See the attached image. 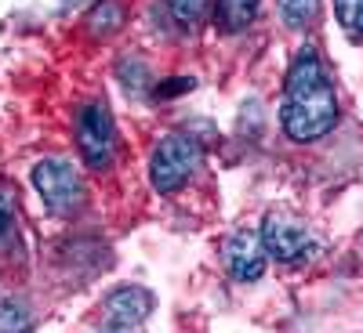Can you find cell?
I'll return each instance as SVG.
<instances>
[{"instance_id": "cell-3", "label": "cell", "mask_w": 363, "mask_h": 333, "mask_svg": "<svg viewBox=\"0 0 363 333\" xmlns=\"http://www.w3.org/2000/svg\"><path fill=\"white\" fill-rule=\"evenodd\" d=\"M33 185H37L44 206L55 210V214H73V210L84 206V181H80L77 167L58 156H48L33 167Z\"/></svg>"}, {"instance_id": "cell-10", "label": "cell", "mask_w": 363, "mask_h": 333, "mask_svg": "<svg viewBox=\"0 0 363 333\" xmlns=\"http://www.w3.org/2000/svg\"><path fill=\"white\" fill-rule=\"evenodd\" d=\"M84 22H87L91 33L109 37V33H116V29H120V22H124V11H120V4H113V0H102L99 8H91V11H87Z\"/></svg>"}, {"instance_id": "cell-1", "label": "cell", "mask_w": 363, "mask_h": 333, "mask_svg": "<svg viewBox=\"0 0 363 333\" xmlns=\"http://www.w3.org/2000/svg\"><path fill=\"white\" fill-rule=\"evenodd\" d=\"M280 124L291 141H320L338 124V95L327 80L316 47H298L294 62L284 80V112Z\"/></svg>"}, {"instance_id": "cell-7", "label": "cell", "mask_w": 363, "mask_h": 333, "mask_svg": "<svg viewBox=\"0 0 363 333\" xmlns=\"http://www.w3.org/2000/svg\"><path fill=\"white\" fill-rule=\"evenodd\" d=\"M106 312L113 322H131V326H142L153 312V293L145 286H120L106 297Z\"/></svg>"}, {"instance_id": "cell-14", "label": "cell", "mask_w": 363, "mask_h": 333, "mask_svg": "<svg viewBox=\"0 0 363 333\" xmlns=\"http://www.w3.org/2000/svg\"><path fill=\"white\" fill-rule=\"evenodd\" d=\"M15 239V199L0 192V250H8Z\"/></svg>"}, {"instance_id": "cell-2", "label": "cell", "mask_w": 363, "mask_h": 333, "mask_svg": "<svg viewBox=\"0 0 363 333\" xmlns=\"http://www.w3.org/2000/svg\"><path fill=\"white\" fill-rule=\"evenodd\" d=\"M200 160H203V148L193 134H167L149 156V185L160 196L178 192L196 174Z\"/></svg>"}, {"instance_id": "cell-16", "label": "cell", "mask_w": 363, "mask_h": 333, "mask_svg": "<svg viewBox=\"0 0 363 333\" xmlns=\"http://www.w3.org/2000/svg\"><path fill=\"white\" fill-rule=\"evenodd\" d=\"M102 333H142L138 326H131V322H109Z\"/></svg>"}, {"instance_id": "cell-9", "label": "cell", "mask_w": 363, "mask_h": 333, "mask_svg": "<svg viewBox=\"0 0 363 333\" xmlns=\"http://www.w3.org/2000/svg\"><path fill=\"white\" fill-rule=\"evenodd\" d=\"M0 333H33V312L26 300H0Z\"/></svg>"}, {"instance_id": "cell-5", "label": "cell", "mask_w": 363, "mask_h": 333, "mask_svg": "<svg viewBox=\"0 0 363 333\" xmlns=\"http://www.w3.org/2000/svg\"><path fill=\"white\" fill-rule=\"evenodd\" d=\"M262 247L277 261H301L313 254V235L306 225L287 221V218H269L262 225Z\"/></svg>"}, {"instance_id": "cell-8", "label": "cell", "mask_w": 363, "mask_h": 333, "mask_svg": "<svg viewBox=\"0 0 363 333\" xmlns=\"http://www.w3.org/2000/svg\"><path fill=\"white\" fill-rule=\"evenodd\" d=\"M262 0H218L215 4V25L225 29V33H240L258 18Z\"/></svg>"}, {"instance_id": "cell-12", "label": "cell", "mask_w": 363, "mask_h": 333, "mask_svg": "<svg viewBox=\"0 0 363 333\" xmlns=\"http://www.w3.org/2000/svg\"><path fill=\"white\" fill-rule=\"evenodd\" d=\"M335 15L349 37L363 40V0H335Z\"/></svg>"}, {"instance_id": "cell-11", "label": "cell", "mask_w": 363, "mask_h": 333, "mask_svg": "<svg viewBox=\"0 0 363 333\" xmlns=\"http://www.w3.org/2000/svg\"><path fill=\"white\" fill-rule=\"evenodd\" d=\"M277 8H280V18L291 29H301L320 15V0H277Z\"/></svg>"}, {"instance_id": "cell-13", "label": "cell", "mask_w": 363, "mask_h": 333, "mask_svg": "<svg viewBox=\"0 0 363 333\" xmlns=\"http://www.w3.org/2000/svg\"><path fill=\"white\" fill-rule=\"evenodd\" d=\"M164 4H167V11L174 15V22H182V25H196V22L203 18V11H207L211 0H164Z\"/></svg>"}, {"instance_id": "cell-6", "label": "cell", "mask_w": 363, "mask_h": 333, "mask_svg": "<svg viewBox=\"0 0 363 333\" xmlns=\"http://www.w3.org/2000/svg\"><path fill=\"white\" fill-rule=\"evenodd\" d=\"M222 257L236 283H255L265 271V247H262V235L255 232H233L222 247Z\"/></svg>"}, {"instance_id": "cell-15", "label": "cell", "mask_w": 363, "mask_h": 333, "mask_svg": "<svg viewBox=\"0 0 363 333\" xmlns=\"http://www.w3.org/2000/svg\"><path fill=\"white\" fill-rule=\"evenodd\" d=\"M189 87H193L189 76H174V83H160V87H157V98H171V95H178V90H189Z\"/></svg>"}, {"instance_id": "cell-4", "label": "cell", "mask_w": 363, "mask_h": 333, "mask_svg": "<svg viewBox=\"0 0 363 333\" xmlns=\"http://www.w3.org/2000/svg\"><path fill=\"white\" fill-rule=\"evenodd\" d=\"M77 145H80V156L91 170H106L113 163L116 153V127H113V116L102 102H91L80 109L77 116Z\"/></svg>"}]
</instances>
